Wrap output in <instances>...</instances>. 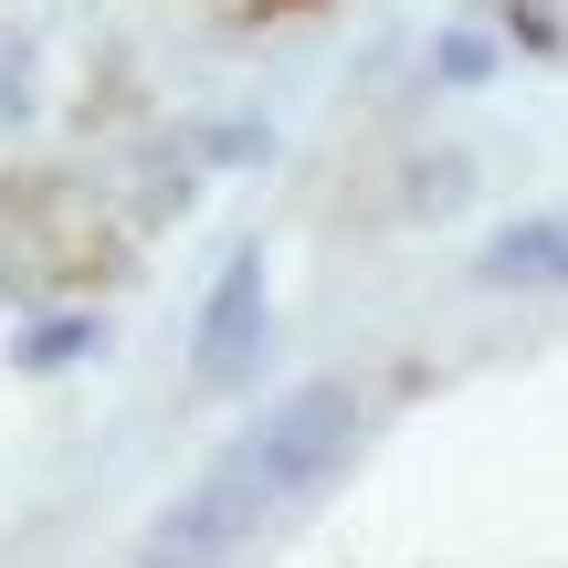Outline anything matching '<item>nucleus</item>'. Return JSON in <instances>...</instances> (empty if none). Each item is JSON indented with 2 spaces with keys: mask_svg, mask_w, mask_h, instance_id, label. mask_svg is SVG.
<instances>
[{
  "mask_svg": "<svg viewBox=\"0 0 568 568\" xmlns=\"http://www.w3.org/2000/svg\"><path fill=\"white\" fill-rule=\"evenodd\" d=\"M368 432V400L347 379H295L284 400H264L159 516L138 527V558L126 568H232L253 537L274 527L295 495H316L326 474L358 453Z\"/></svg>",
  "mask_w": 568,
  "mask_h": 568,
  "instance_id": "f257e3e1",
  "label": "nucleus"
},
{
  "mask_svg": "<svg viewBox=\"0 0 568 568\" xmlns=\"http://www.w3.org/2000/svg\"><path fill=\"white\" fill-rule=\"evenodd\" d=\"M264 347V243H243L222 274H211L201 305V337H190V389H232Z\"/></svg>",
  "mask_w": 568,
  "mask_h": 568,
  "instance_id": "f03ea898",
  "label": "nucleus"
},
{
  "mask_svg": "<svg viewBox=\"0 0 568 568\" xmlns=\"http://www.w3.org/2000/svg\"><path fill=\"white\" fill-rule=\"evenodd\" d=\"M474 284L558 295V284H568V201L558 211H527V222H506V232H485V243H474Z\"/></svg>",
  "mask_w": 568,
  "mask_h": 568,
  "instance_id": "7ed1b4c3",
  "label": "nucleus"
},
{
  "mask_svg": "<svg viewBox=\"0 0 568 568\" xmlns=\"http://www.w3.org/2000/svg\"><path fill=\"white\" fill-rule=\"evenodd\" d=\"M443 74H464V84H474V74H485V42H474V32H453V42H443Z\"/></svg>",
  "mask_w": 568,
  "mask_h": 568,
  "instance_id": "20e7f679",
  "label": "nucleus"
}]
</instances>
